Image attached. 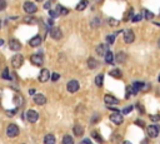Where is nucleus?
<instances>
[{"label": "nucleus", "mask_w": 160, "mask_h": 144, "mask_svg": "<svg viewBox=\"0 0 160 144\" xmlns=\"http://www.w3.org/2000/svg\"><path fill=\"white\" fill-rule=\"evenodd\" d=\"M23 63H24V57L20 54H15L11 59V65L14 68H20L23 65Z\"/></svg>", "instance_id": "obj_1"}, {"label": "nucleus", "mask_w": 160, "mask_h": 144, "mask_svg": "<svg viewBox=\"0 0 160 144\" xmlns=\"http://www.w3.org/2000/svg\"><path fill=\"white\" fill-rule=\"evenodd\" d=\"M6 134H8V137H10V138H15L18 134H19L18 125H15V124H9L8 128H6Z\"/></svg>", "instance_id": "obj_2"}, {"label": "nucleus", "mask_w": 160, "mask_h": 144, "mask_svg": "<svg viewBox=\"0 0 160 144\" xmlns=\"http://www.w3.org/2000/svg\"><path fill=\"white\" fill-rule=\"evenodd\" d=\"M160 133V127L156 124H153V125H149L148 127V134L150 138H156Z\"/></svg>", "instance_id": "obj_3"}, {"label": "nucleus", "mask_w": 160, "mask_h": 144, "mask_svg": "<svg viewBox=\"0 0 160 144\" xmlns=\"http://www.w3.org/2000/svg\"><path fill=\"white\" fill-rule=\"evenodd\" d=\"M134 40H135V34H134V31L130 30V29L125 30V31H124V41H125V43H126V44H131Z\"/></svg>", "instance_id": "obj_4"}, {"label": "nucleus", "mask_w": 160, "mask_h": 144, "mask_svg": "<svg viewBox=\"0 0 160 144\" xmlns=\"http://www.w3.org/2000/svg\"><path fill=\"white\" fill-rule=\"evenodd\" d=\"M110 120L113 123H115L116 125H120L121 123L124 122V118H123V115H121L119 111H115V113H113L110 115Z\"/></svg>", "instance_id": "obj_5"}, {"label": "nucleus", "mask_w": 160, "mask_h": 144, "mask_svg": "<svg viewBox=\"0 0 160 144\" xmlns=\"http://www.w3.org/2000/svg\"><path fill=\"white\" fill-rule=\"evenodd\" d=\"M50 36L53 39H55V40L62 39L63 38V33H62V30H60V28H56V26L51 28V29H50Z\"/></svg>", "instance_id": "obj_6"}, {"label": "nucleus", "mask_w": 160, "mask_h": 144, "mask_svg": "<svg viewBox=\"0 0 160 144\" xmlns=\"http://www.w3.org/2000/svg\"><path fill=\"white\" fill-rule=\"evenodd\" d=\"M36 10H38V6L35 5L34 3L26 1V3L24 4V11H25V13H28V14H34V13H36Z\"/></svg>", "instance_id": "obj_7"}, {"label": "nucleus", "mask_w": 160, "mask_h": 144, "mask_svg": "<svg viewBox=\"0 0 160 144\" xmlns=\"http://www.w3.org/2000/svg\"><path fill=\"white\" fill-rule=\"evenodd\" d=\"M26 119H28V122H30V123H35L36 120L39 119V114H38L35 110H28L26 111Z\"/></svg>", "instance_id": "obj_8"}, {"label": "nucleus", "mask_w": 160, "mask_h": 144, "mask_svg": "<svg viewBox=\"0 0 160 144\" xmlns=\"http://www.w3.org/2000/svg\"><path fill=\"white\" fill-rule=\"evenodd\" d=\"M30 62L34 64V65H36V67H41L44 64V59L41 58L40 55L34 54V55H31V57H30Z\"/></svg>", "instance_id": "obj_9"}, {"label": "nucleus", "mask_w": 160, "mask_h": 144, "mask_svg": "<svg viewBox=\"0 0 160 144\" xmlns=\"http://www.w3.org/2000/svg\"><path fill=\"white\" fill-rule=\"evenodd\" d=\"M9 49L14 50V52H18V50H20V49H21L20 41H18L16 39H11L10 41H9Z\"/></svg>", "instance_id": "obj_10"}, {"label": "nucleus", "mask_w": 160, "mask_h": 144, "mask_svg": "<svg viewBox=\"0 0 160 144\" xmlns=\"http://www.w3.org/2000/svg\"><path fill=\"white\" fill-rule=\"evenodd\" d=\"M50 79V73L48 69H43V70L40 72V75H39V82L40 83H45V82H48Z\"/></svg>", "instance_id": "obj_11"}, {"label": "nucleus", "mask_w": 160, "mask_h": 144, "mask_svg": "<svg viewBox=\"0 0 160 144\" xmlns=\"http://www.w3.org/2000/svg\"><path fill=\"white\" fill-rule=\"evenodd\" d=\"M79 90V83L76 80H70L68 83V92L70 93H75Z\"/></svg>", "instance_id": "obj_12"}, {"label": "nucleus", "mask_w": 160, "mask_h": 144, "mask_svg": "<svg viewBox=\"0 0 160 144\" xmlns=\"http://www.w3.org/2000/svg\"><path fill=\"white\" fill-rule=\"evenodd\" d=\"M34 101H35V104H38V105H44L46 103V98H45V95H43V94H35L34 95Z\"/></svg>", "instance_id": "obj_13"}, {"label": "nucleus", "mask_w": 160, "mask_h": 144, "mask_svg": "<svg viewBox=\"0 0 160 144\" xmlns=\"http://www.w3.org/2000/svg\"><path fill=\"white\" fill-rule=\"evenodd\" d=\"M40 44H41V36L40 35H35L34 38H31L29 41V45L33 46V48H36V46H39Z\"/></svg>", "instance_id": "obj_14"}, {"label": "nucleus", "mask_w": 160, "mask_h": 144, "mask_svg": "<svg viewBox=\"0 0 160 144\" xmlns=\"http://www.w3.org/2000/svg\"><path fill=\"white\" fill-rule=\"evenodd\" d=\"M104 101L108 104V105H111V104H118L119 103V100H118L116 98H114L113 95H109V94H106L104 96Z\"/></svg>", "instance_id": "obj_15"}, {"label": "nucleus", "mask_w": 160, "mask_h": 144, "mask_svg": "<svg viewBox=\"0 0 160 144\" xmlns=\"http://www.w3.org/2000/svg\"><path fill=\"white\" fill-rule=\"evenodd\" d=\"M109 52V49H108V45L105 44H100V45H98V48H96V53L99 55H104L105 57V54Z\"/></svg>", "instance_id": "obj_16"}, {"label": "nucleus", "mask_w": 160, "mask_h": 144, "mask_svg": "<svg viewBox=\"0 0 160 144\" xmlns=\"http://www.w3.org/2000/svg\"><path fill=\"white\" fill-rule=\"evenodd\" d=\"M73 131H74V134L76 137H80V135H83V134H84V128L81 127V125H79V124L75 125V127L73 128Z\"/></svg>", "instance_id": "obj_17"}, {"label": "nucleus", "mask_w": 160, "mask_h": 144, "mask_svg": "<svg viewBox=\"0 0 160 144\" xmlns=\"http://www.w3.org/2000/svg\"><path fill=\"white\" fill-rule=\"evenodd\" d=\"M145 87L144 83H139V82H135L134 83V85H133V90H134V94H136L139 90H142L143 88Z\"/></svg>", "instance_id": "obj_18"}, {"label": "nucleus", "mask_w": 160, "mask_h": 144, "mask_svg": "<svg viewBox=\"0 0 160 144\" xmlns=\"http://www.w3.org/2000/svg\"><path fill=\"white\" fill-rule=\"evenodd\" d=\"M98 65H99L98 60H95L94 58H89V60H88V67L89 68H90V69H95V68H98Z\"/></svg>", "instance_id": "obj_19"}, {"label": "nucleus", "mask_w": 160, "mask_h": 144, "mask_svg": "<svg viewBox=\"0 0 160 144\" xmlns=\"http://www.w3.org/2000/svg\"><path fill=\"white\" fill-rule=\"evenodd\" d=\"M44 144H55V137L53 134H48L44 138Z\"/></svg>", "instance_id": "obj_20"}, {"label": "nucleus", "mask_w": 160, "mask_h": 144, "mask_svg": "<svg viewBox=\"0 0 160 144\" xmlns=\"http://www.w3.org/2000/svg\"><path fill=\"white\" fill-rule=\"evenodd\" d=\"M88 4H89V1L88 0H81L78 5H76V10H79V11H81V10H84L86 6H88Z\"/></svg>", "instance_id": "obj_21"}, {"label": "nucleus", "mask_w": 160, "mask_h": 144, "mask_svg": "<svg viewBox=\"0 0 160 144\" xmlns=\"http://www.w3.org/2000/svg\"><path fill=\"white\" fill-rule=\"evenodd\" d=\"M109 74L111 77H114V78H121V77H123V74H121V72L119 70V69H113V70L109 72Z\"/></svg>", "instance_id": "obj_22"}, {"label": "nucleus", "mask_w": 160, "mask_h": 144, "mask_svg": "<svg viewBox=\"0 0 160 144\" xmlns=\"http://www.w3.org/2000/svg\"><path fill=\"white\" fill-rule=\"evenodd\" d=\"M105 62L106 63H113V62H114V54H113L110 50L105 54Z\"/></svg>", "instance_id": "obj_23"}, {"label": "nucleus", "mask_w": 160, "mask_h": 144, "mask_svg": "<svg viewBox=\"0 0 160 144\" xmlns=\"http://www.w3.org/2000/svg\"><path fill=\"white\" fill-rule=\"evenodd\" d=\"M103 80H104V75H103V74H99V75H96V78H95V84L98 87H101Z\"/></svg>", "instance_id": "obj_24"}, {"label": "nucleus", "mask_w": 160, "mask_h": 144, "mask_svg": "<svg viewBox=\"0 0 160 144\" xmlns=\"http://www.w3.org/2000/svg\"><path fill=\"white\" fill-rule=\"evenodd\" d=\"M125 59H126L125 53H119V54L116 55V62H118V63H124Z\"/></svg>", "instance_id": "obj_25"}, {"label": "nucleus", "mask_w": 160, "mask_h": 144, "mask_svg": "<svg viewBox=\"0 0 160 144\" xmlns=\"http://www.w3.org/2000/svg\"><path fill=\"white\" fill-rule=\"evenodd\" d=\"M56 11H58L59 14H62V15H67V14L69 13L68 9H65V8L62 6V5H58V6H56Z\"/></svg>", "instance_id": "obj_26"}, {"label": "nucleus", "mask_w": 160, "mask_h": 144, "mask_svg": "<svg viewBox=\"0 0 160 144\" xmlns=\"http://www.w3.org/2000/svg\"><path fill=\"white\" fill-rule=\"evenodd\" d=\"M14 103H15L16 106L21 105L23 103H24V100H23V96H21V95H15V98H14Z\"/></svg>", "instance_id": "obj_27"}, {"label": "nucleus", "mask_w": 160, "mask_h": 144, "mask_svg": "<svg viewBox=\"0 0 160 144\" xmlns=\"http://www.w3.org/2000/svg\"><path fill=\"white\" fill-rule=\"evenodd\" d=\"M62 144H74V139L70 135H65L63 138V143Z\"/></svg>", "instance_id": "obj_28"}, {"label": "nucleus", "mask_w": 160, "mask_h": 144, "mask_svg": "<svg viewBox=\"0 0 160 144\" xmlns=\"http://www.w3.org/2000/svg\"><path fill=\"white\" fill-rule=\"evenodd\" d=\"M143 15H144L145 19H148V20H152L153 18H154V14L152 11H149V10H144L143 11Z\"/></svg>", "instance_id": "obj_29"}, {"label": "nucleus", "mask_w": 160, "mask_h": 144, "mask_svg": "<svg viewBox=\"0 0 160 144\" xmlns=\"http://www.w3.org/2000/svg\"><path fill=\"white\" fill-rule=\"evenodd\" d=\"M106 41H108L109 44H113V43L115 41V35H114V34H113V35H108V36H106Z\"/></svg>", "instance_id": "obj_30"}, {"label": "nucleus", "mask_w": 160, "mask_h": 144, "mask_svg": "<svg viewBox=\"0 0 160 144\" xmlns=\"http://www.w3.org/2000/svg\"><path fill=\"white\" fill-rule=\"evenodd\" d=\"M131 93H133V94H134L133 87H128V88H126V99H129V96H130Z\"/></svg>", "instance_id": "obj_31"}, {"label": "nucleus", "mask_w": 160, "mask_h": 144, "mask_svg": "<svg viewBox=\"0 0 160 144\" xmlns=\"http://www.w3.org/2000/svg\"><path fill=\"white\" fill-rule=\"evenodd\" d=\"M3 78H4V79H10V75H9V69H8V68L4 69V72H3Z\"/></svg>", "instance_id": "obj_32"}, {"label": "nucleus", "mask_w": 160, "mask_h": 144, "mask_svg": "<svg viewBox=\"0 0 160 144\" xmlns=\"http://www.w3.org/2000/svg\"><path fill=\"white\" fill-rule=\"evenodd\" d=\"M91 135H93L94 138H95V139H96V140H98V142H100V143L103 142V139H101V137H100V135H99V134H98L96 132H93V133H91Z\"/></svg>", "instance_id": "obj_33"}, {"label": "nucleus", "mask_w": 160, "mask_h": 144, "mask_svg": "<svg viewBox=\"0 0 160 144\" xmlns=\"http://www.w3.org/2000/svg\"><path fill=\"white\" fill-rule=\"evenodd\" d=\"M24 21L25 23H30V24H34V23H36V19H35V18H33V16H29V18H26Z\"/></svg>", "instance_id": "obj_34"}, {"label": "nucleus", "mask_w": 160, "mask_h": 144, "mask_svg": "<svg viewBox=\"0 0 160 144\" xmlns=\"http://www.w3.org/2000/svg\"><path fill=\"white\" fill-rule=\"evenodd\" d=\"M49 15H50V18H58L59 16V13L56 11V10H50L49 11Z\"/></svg>", "instance_id": "obj_35"}, {"label": "nucleus", "mask_w": 160, "mask_h": 144, "mask_svg": "<svg viewBox=\"0 0 160 144\" xmlns=\"http://www.w3.org/2000/svg\"><path fill=\"white\" fill-rule=\"evenodd\" d=\"M109 24H110L111 26H116L118 24H119V21L115 20V19H113V18H110V19H109Z\"/></svg>", "instance_id": "obj_36"}, {"label": "nucleus", "mask_w": 160, "mask_h": 144, "mask_svg": "<svg viewBox=\"0 0 160 144\" xmlns=\"http://www.w3.org/2000/svg\"><path fill=\"white\" fill-rule=\"evenodd\" d=\"M5 8H6V1L5 0H0V11L4 10Z\"/></svg>", "instance_id": "obj_37"}, {"label": "nucleus", "mask_w": 160, "mask_h": 144, "mask_svg": "<svg viewBox=\"0 0 160 144\" xmlns=\"http://www.w3.org/2000/svg\"><path fill=\"white\" fill-rule=\"evenodd\" d=\"M130 18H133V9H130V10H129L128 15H126V16L124 18V20H125V21H128V20L130 19Z\"/></svg>", "instance_id": "obj_38"}, {"label": "nucleus", "mask_w": 160, "mask_h": 144, "mask_svg": "<svg viewBox=\"0 0 160 144\" xmlns=\"http://www.w3.org/2000/svg\"><path fill=\"white\" fill-rule=\"evenodd\" d=\"M142 18H143V16L140 15V14H138V15H134V16H133V19H131V20H133L134 23H135V21H140V20H142Z\"/></svg>", "instance_id": "obj_39"}, {"label": "nucleus", "mask_w": 160, "mask_h": 144, "mask_svg": "<svg viewBox=\"0 0 160 144\" xmlns=\"http://www.w3.org/2000/svg\"><path fill=\"white\" fill-rule=\"evenodd\" d=\"M150 119H152L153 122H159V120H160V114H156V115H152V117H150Z\"/></svg>", "instance_id": "obj_40"}, {"label": "nucleus", "mask_w": 160, "mask_h": 144, "mask_svg": "<svg viewBox=\"0 0 160 144\" xmlns=\"http://www.w3.org/2000/svg\"><path fill=\"white\" fill-rule=\"evenodd\" d=\"M131 110H133V106L130 105V106H126V108L123 110V113H124V114H128V113H130Z\"/></svg>", "instance_id": "obj_41"}, {"label": "nucleus", "mask_w": 160, "mask_h": 144, "mask_svg": "<svg viewBox=\"0 0 160 144\" xmlns=\"http://www.w3.org/2000/svg\"><path fill=\"white\" fill-rule=\"evenodd\" d=\"M60 78V75H59V74H56V73H54L53 74V75H51V80H53V82H56V80H58V79Z\"/></svg>", "instance_id": "obj_42"}, {"label": "nucleus", "mask_w": 160, "mask_h": 144, "mask_svg": "<svg viewBox=\"0 0 160 144\" xmlns=\"http://www.w3.org/2000/svg\"><path fill=\"white\" fill-rule=\"evenodd\" d=\"M29 94H30V95H34V94H35V90H34V89H30V90H29Z\"/></svg>", "instance_id": "obj_43"}, {"label": "nucleus", "mask_w": 160, "mask_h": 144, "mask_svg": "<svg viewBox=\"0 0 160 144\" xmlns=\"http://www.w3.org/2000/svg\"><path fill=\"white\" fill-rule=\"evenodd\" d=\"M49 6H50V1H49V3H45L44 8H45V9H49Z\"/></svg>", "instance_id": "obj_44"}, {"label": "nucleus", "mask_w": 160, "mask_h": 144, "mask_svg": "<svg viewBox=\"0 0 160 144\" xmlns=\"http://www.w3.org/2000/svg\"><path fill=\"white\" fill-rule=\"evenodd\" d=\"M83 144H90V140H89V139H85V140H83Z\"/></svg>", "instance_id": "obj_45"}, {"label": "nucleus", "mask_w": 160, "mask_h": 144, "mask_svg": "<svg viewBox=\"0 0 160 144\" xmlns=\"http://www.w3.org/2000/svg\"><path fill=\"white\" fill-rule=\"evenodd\" d=\"M3 44H4V40H3V39H0V46H1Z\"/></svg>", "instance_id": "obj_46"}, {"label": "nucleus", "mask_w": 160, "mask_h": 144, "mask_svg": "<svg viewBox=\"0 0 160 144\" xmlns=\"http://www.w3.org/2000/svg\"><path fill=\"white\" fill-rule=\"evenodd\" d=\"M123 144H131V143H130V142H124Z\"/></svg>", "instance_id": "obj_47"}, {"label": "nucleus", "mask_w": 160, "mask_h": 144, "mask_svg": "<svg viewBox=\"0 0 160 144\" xmlns=\"http://www.w3.org/2000/svg\"><path fill=\"white\" fill-rule=\"evenodd\" d=\"M158 45H159V48H160V40H159V43H158Z\"/></svg>", "instance_id": "obj_48"}, {"label": "nucleus", "mask_w": 160, "mask_h": 144, "mask_svg": "<svg viewBox=\"0 0 160 144\" xmlns=\"http://www.w3.org/2000/svg\"><path fill=\"white\" fill-rule=\"evenodd\" d=\"M158 80H159V83H160V75H159V79H158Z\"/></svg>", "instance_id": "obj_49"}, {"label": "nucleus", "mask_w": 160, "mask_h": 144, "mask_svg": "<svg viewBox=\"0 0 160 144\" xmlns=\"http://www.w3.org/2000/svg\"><path fill=\"white\" fill-rule=\"evenodd\" d=\"M36 1H43V0H36Z\"/></svg>", "instance_id": "obj_50"}]
</instances>
